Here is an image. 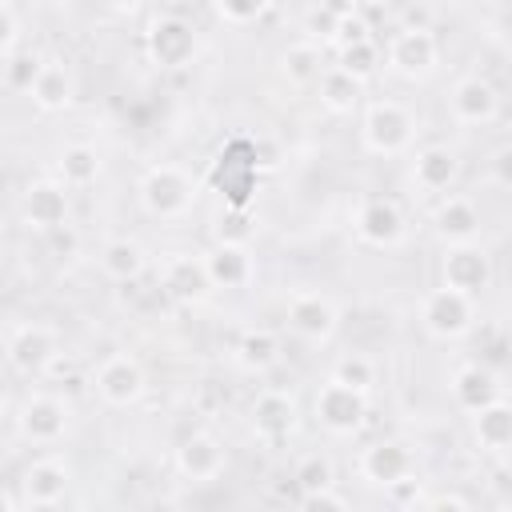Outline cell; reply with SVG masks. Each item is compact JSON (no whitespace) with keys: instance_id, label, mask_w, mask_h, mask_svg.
<instances>
[{"instance_id":"6da1fadb","label":"cell","mask_w":512,"mask_h":512,"mask_svg":"<svg viewBox=\"0 0 512 512\" xmlns=\"http://www.w3.org/2000/svg\"><path fill=\"white\" fill-rule=\"evenodd\" d=\"M416 112L400 100H372L360 116V144L372 156H408L416 148Z\"/></svg>"},{"instance_id":"7a4b0ae2","label":"cell","mask_w":512,"mask_h":512,"mask_svg":"<svg viewBox=\"0 0 512 512\" xmlns=\"http://www.w3.org/2000/svg\"><path fill=\"white\" fill-rule=\"evenodd\" d=\"M136 200H140L144 216H152V220H180V216H188V208L196 200V176L172 160L152 164V168H144V176L136 184Z\"/></svg>"},{"instance_id":"3957f363","label":"cell","mask_w":512,"mask_h":512,"mask_svg":"<svg viewBox=\"0 0 512 512\" xmlns=\"http://www.w3.org/2000/svg\"><path fill=\"white\" fill-rule=\"evenodd\" d=\"M476 300L480 296H468L460 288H448V284H436L420 296V328L440 340V344H452V340H464L472 328H476Z\"/></svg>"},{"instance_id":"277c9868","label":"cell","mask_w":512,"mask_h":512,"mask_svg":"<svg viewBox=\"0 0 512 512\" xmlns=\"http://www.w3.org/2000/svg\"><path fill=\"white\" fill-rule=\"evenodd\" d=\"M440 64V40L428 24H404L384 40V68L400 80H428Z\"/></svg>"},{"instance_id":"5b68a950","label":"cell","mask_w":512,"mask_h":512,"mask_svg":"<svg viewBox=\"0 0 512 512\" xmlns=\"http://www.w3.org/2000/svg\"><path fill=\"white\" fill-rule=\"evenodd\" d=\"M312 416L328 436H356L368 420V392L328 376L312 396Z\"/></svg>"},{"instance_id":"8992f818","label":"cell","mask_w":512,"mask_h":512,"mask_svg":"<svg viewBox=\"0 0 512 512\" xmlns=\"http://www.w3.org/2000/svg\"><path fill=\"white\" fill-rule=\"evenodd\" d=\"M284 320H288L292 336H300L304 344H316V348H324L340 332L336 300L328 292H316V288H296L284 304Z\"/></svg>"},{"instance_id":"52a82bcc","label":"cell","mask_w":512,"mask_h":512,"mask_svg":"<svg viewBox=\"0 0 512 512\" xmlns=\"http://www.w3.org/2000/svg\"><path fill=\"white\" fill-rule=\"evenodd\" d=\"M4 356L12 364V372L20 376H44L48 364L60 356V332L44 320H24L12 324L4 336Z\"/></svg>"},{"instance_id":"ba28073f","label":"cell","mask_w":512,"mask_h":512,"mask_svg":"<svg viewBox=\"0 0 512 512\" xmlns=\"http://www.w3.org/2000/svg\"><path fill=\"white\" fill-rule=\"evenodd\" d=\"M16 432L32 444V448H56L64 436H68V424H72V408L52 396V392H28L16 408Z\"/></svg>"},{"instance_id":"9c48e42d","label":"cell","mask_w":512,"mask_h":512,"mask_svg":"<svg viewBox=\"0 0 512 512\" xmlns=\"http://www.w3.org/2000/svg\"><path fill=\"white\" fill-rule=\"evenodd\" d=\"M256 144L236 136L228 140L220 152H216V172H212V184L224 192V200L232 208H248L252 204V192H256V180H260V164H256Z\"/></svg>"},{"instance_id":"30bf717a","label":"cell","mask_w":512,"mask_h":512,"mask_svg":"<svg viewBox=\"0 0 512 512\" xmlns=\"http://www.w3.org/2000/svg\"><path fill=\"white\" fill-rule=\"evenodd\" d=\"M196 44H200L196 28L176 12H164L144 28V56H148V64H156L164 72L188 68L196 56Z\"/></svg>"},{"instance_id":"8fae6325","label":"cell","mask_w":512,"mask_h":512,"mask_svg":"<svg viewBox=\"0 0 512 512\" xmlns=\"http://www.w3.org/2000/svg\"><path fill=\"white\" fill-rule=\"evenodd\" d=\"M92 392L108 404V408H132L144 400L148 392V376L140 368L136 356L128 352H108L96 368H92Z\"/></svg>"},{"instance_id":"7c38bea8","label":"cell","mask_w":512,"mask_h":512,"mask_svg":"<svg viewBox=\"0 0 512 512\" xmlns=\"http://www.w3.org/2000/svg\"><path fill=\"white\" fill-rule=\"evenodd\" d=\"M156 280H160V292L176 304H204L216 288L212 276H208L204 252H168V256H160Z\"/></svg>"},{"instance_id":"4fadbf2b","label":"cell","mask_w":512,"mask_h":512,"mask_svg":"<svg viewBox=\"0 0 512 512\" xmlns=\"http://www.w3.org/2000/svg\"><path fill=\"white\" fill-rule=\"evenodd\" d=\"M68 488H72V468L68 460L60 456H36L24 464L20 480H16V492H20V504L24 508H60L68 500Z\"/></svg>"},{"instance_id":"5bb4252c","label":"cell","mask_w":512,"mask_h":512,"mask_svg":"<svg viewBox=\"0 0 512 512\" xmlns=\"http://www.w3.org/2000/svg\"><path fill=\"white\" fill-rule=\"evenodd\" d=\"M68 196H72V188L60 184L56 176L28 180L24 192H20V220H24L32 232L48 236V232H56V228L68 224V212H72V200H68Z\"/></svg>"},{"instance_id":"9a60e30c","label":"cell","mask_w":512,"mask_h":512,"mask_svg":"<svg viewBox=\"0 0 512 512\" xmlns=\"http://www.w3.org/2000/svg\"><path fill=\"white\" fill-rule=\"evenodd\" d=\"M248 424L260 444H284L300 424V404L288 388H260L248 408Z\"/></svg>"},{"instance_id":"2e32d148","label":"cell","mask_w":512,"mask_h":512,"mask_svg":"<svg viewBox=\"0 0 512 512\" xmlns=\"http://www.w3.org/2000/svg\"><path fill=\"white\" fill-rule=\"evenodd\" d=\"M352 232L368 248H396L404 236V212L392 196H364L352 212Z\"/></svg>"},{"instance_id":"e0dca14e","label":"cell","mask_w":512,"mask_h":512,"mask_svg":"<svg viewBox=\"0 0 512 512\" xmlns=\"http://www.w3.org/2000/svg\"><path fill=\"white\" fill-rule=\"evenodd\" d=\"M440 284L460 288L468 296H480L492 284V256L480 248V240L468 244H444L440 256Z\"/></svg>"},{"instance_id":"ac0fdd59","label":"cell","mask_w":512,"mask_h":512,"mask_svg":"<svg viewBox=\"0 0 512 512\" xmlns=\"http://www.w3.org/2000/svg\"><path fill=\"white\" fill-rule=\"evenodd\" d=\"M224 468H228V448L220 444V436L196 428V432H188V436L176 444V472H180L184 480H192V484H212V480L224 476Z\"/></svg>"},{"instance_id":"d6986e66","label":"cell","mask_w":512,"mask_h":512,"mask_svg":"<svg viewBox=\"0 0 512 512\" xmlns=\"http://www.w3.org/2000/svg\"><path fill=\"white\" fill-rule=\"evenodd\" d=\"M448 116L464 128H484L500 116V92L484 76H460L448 92Z\"/></svg>"},{"instance_id":"ffe728a7","label":"cell","mask_w":512,"mask_h":512,"mask_svg":"<svg viewBox=\"0 0 512 512\" xmlns=\"http://www.w3.org/2000/svg\"><path fill=\"white\" fill-rule=\"evenodd\" d=\"M356 472H360L368 484L388 488V484L412 476V472H416V460H412V448H408L404 440H372V444L360 448Z\"/></svg>"},{"instance_id":"44dd1931","label":"cell","mask_w":512,"mask_h":512,"mask_svg":"<svg viewBox=\"0 0 512 512\" xmlns=\"http://www.w3.org/2000/svg\"><path fill=\"white\" fill-rule=\"evenodd\" d=\"M408 176H412V188H420L424 196H444L460 180V156L448 144H424L412 152Z\"/></svg>"},{"instance_id":"7402d4cb","label":"cell","mask_w":512,"mask_h":512,"mask_svg":"<svg viewBox=\"0 0 512 512\" xmlns=\"http://www.w3.org/2000/svg\"><path fill=\"white\" fill-rule=\"evenodd\" d=\"M480 208L472 196L460 192H444L432 208V232L440 236V244H468L480 240Z\"/></svg>"},{"instance_id":"603a6c76","label":"cell","mask_w":512,"mask_h":512,"mask_svg":"<svg viewBox=\"0 0 512 512\" xmlns=\"http://www.w3.org/2000/svg\"><path fill=\"white\" fill-rule=\"evenodd\" d=\"M204 264H208V276H212L216 288H248L252 276H256V260H252L248 244H224V240H216L204 252Z\"/></svg>"},{"instance_id":"cb8c5ba5","label":"cell","mask_w":512,"mask_h":512,"mask_svg":"<svg viewBox=\"0 0 512 512\" xmlns=\"http://www.w3.org/2000/svg\"><path fill=\"white\" fill-rule=\"evenodd\" d=\"M28 96H32V104L40 112H64V108H72V100H76V76H72V68L64 60H44V68L32 80V92Z\"/></svg>"},{"instance_id":"d4e9b609","label":"cell","mask_w":512,"mask_h":512,"mask_svg":"<svg viewBox=\"0 0 512 512\" xmlns=\"http://www.w3.org/2000/svg\"><path fill=\"white\" fill-rule=\"evenodd\" d=\"M100 272L112 280V284H136L144 272H148V252L140 240L132 236H116L100 248Z\"/></svg>"},{"instance_id":"484cf974","label":"cell","mask_w":512,"mask_h":512,"mask_svg":"<svg viewBox=\"0 0 512 512\" xmlns=\"http://www.w3.org/2000/svg\"><path fill=\"white\" fill-rule=\"evenodd\" d=\"M492 400H500V384H496V376H492V368H484V364H464V368H456V376H452V404L460 408V412H480L484 404H492Z\"/></svg>"},{"instance_id":"4316f807","label":"cell","mask_w":512,"mask_h":512,"mask_svg":"<svg viewBox=\"0 0 512 512\" xmlns=\"http://www.w3.org/2000/svg\"><path fill=\"white\" fill-rule=\"evenodd\" d=\"M472 440L480 452H508L512 448V404L500 396L472 412Z\"/></svg>"},{"instance_id":"83f0119b","label":"cell","mask_w":512,"mask_h":512,"mask_svg":"<svg viewBox=\"0 0 512 512\" xmlns=\"http://www.w3.org/2000/svg\"><path fill=\"white\" fill-rule=\"evenodd\" d=\"M100 172H104V160H100V152L92 144H80L76 140V144H64L60 156H56V180L68 184L72 192L92 188L100 180Z\"/></svg>"},{"instance_id":"f1b7e54d","label":"cell","mask_w":512,"mask_h":512,"mask_svg":"<svg viewBox=\"0 0 512 512\" xmlns=\"http://www.w3.org/2000/svg\"><path fill=\"white\" fill-rule=\"evenodd\" d=\"M280 336L272 328H244L240 340H236V364L248 372V376H264L280 364Z\"/></svg>"},{"instance_id":"f546056e","label":"cell","mask_w":512,"mask_h":512,"mask_svg":"<svg viewBox=\"0 0 512 512\" xmlns=\"http://www.w3.org/2000/svg\"><path fill=\"white\" fill-rule=\"evenodd\" d=\"M324 48L312 44V40H296L280 52V76L292 84V88H316V80L324 76Z\"/></svg>"},{"instance_id":"4dcf8cb0","label":"cell","mask_w":512,"mask_h":512,"mask_svg":"<svg viewBox=\"0 0 512 512\" xmlns=\"http://www.w3.org/2000/svg\"><path fill=\"white\" fill-rule=\"evenodd\" d=\"M360 96H364V84L356 76H348L344 68L328 64L324 76L316 80V100L320 108H328L332 116H344V112H356L360 108Z\"/></svg>"},{"instance_id":"1f68e13d","label":"cell","mask_w":512,"mask_h":512,"mask_svg":"<svg viewBox=\"0 0 512 512\" xmlns=\"http://www.w3.org/2000/svg\"><path fill=\"white\" fill-rule=\"evenodd\" d=\"M336 68H344L348 76H356L360 84H368L384 68V44L380 40H360V44L336 48Z\"/></svg>"},{"instance_id":"d6a6232c","label":"cell","mask_w":512,"mask_h":512,"mask_svg":"<svg viewBox=\"0 0 512 512\" xmlns=\"http://www.w3.org/2000/svg\"><path fill=\"white\" fill-rule=\"evenodd\" d=\"M340 20H344V8H340V4H312V8L304 12L300 32H304V40H312V44L324 48V44H336Z\"/></svg>"},{"instance_id":"836d02e7","label":"cell","mask_w":512,"mask_h":512,"mask_svg":"<svg viewBox=\"0 0 512 512\" xmlns=\"http://www.w3.org/2000/svg\"><path fill=\"white\" fill-rule=\"evenodd\" d=\"M292 480H296L300 496H308V492L332 488V484H336V468H332V460H328L324 452H308V456H300V460H296Z\"/></svg>"},{"instance_id":"e575fe53","label":"cell","mask_w":512,"mask_h":512,"mask_svg":"<svg viewBox=\"0 0 512 512\" xmlns=\"http://www.w3.org/2000/svg\"><path fill=\"white\" fill-rule=\"evenodd\" d=\"M4 88L8 92H32V80L40 76V68H44V56L40 52H32V48H20V52H12V56H4Z\"/></svg>"},{"instance_id":"d590c367","label":"cell","mask_w":512,"mask_h":512,"mask_svg":"<svg viewBox=\"0 0 512 512\" xmlns=\"http://www.w3.org/2000/svg\"><path fill=\"white\" fill-rule=\"evenodd\" d=\"M332 376H336V380H344V384H352V388H360V392H372V388H376L380 368H376V360H372V356H364V352H344V356H336Z\"/></svg>"},{"instance_id":"8d00e7d4","label":"cell","mask_w":512,"mask_h":512,"mask_svg":"<svg viewBox=\"0 0 512 512\" xmlns=\"http://www.w3.org/2000/svg\"><path fill=\"white\" fill-rule=\"evenodd\" d=\"M212 8H216V16L224 20V24H232V28H248V24H256L268 8H272V0H208Z\"/></svg>"},{"instance_id":"74e56055","label":"cell","mask_w":512,"mask_h":512,"mask_svg":"<svg viewBox=\"0 0 512 512\" xmlns=\"http://www.w3.org/2000/svg\"><path fill=\"white\" fill-rule=\"evenodd\" d=\"M252 208H224L220 216H216V240H224V244H248L252 240Z\"/></svg>"},{"instance_id":"f35d334b","label":"cell","mask_w":512,"mask_h":512,"mask_svg":"<svg viewBox=\"0 0 512 512\" xmlns=\"http://www.w3.org/2000/svg\"><path fill=\"white\" fill-rule=\"evenodd\" d=\"M384 500L388 504H396V508H424V488H420V476L412 472V476H404V480H396V484H388L384 488Z\"/></svg>"},{"instance_id":"ab89813d","label":"cell","mask_w":512,"mask_h":512,"mask_svg":"<svg viewBox=\"0 0 512 512\" xmlns=\"http://www.w3.org/2000/svg\"><path fill=\"white\" fill-rule=\"evenodd\" d=\"M20 36H24L20 12H16V4H12V0H4V4H0V52H4V56L20 52Z\"/></svg>"},{"instance_id":"60d3db41","label":"cell","mask_w":512,"mask_h":512,"mask_svg":"<svg viewBox=\"0 0 512 512\" xmlns=\"http://www.w3.org/2000/svg\"><path fill=\"white\" fill-rule=\"evenodd\" d=\"M360 40H376V32H372V24H368L360 12L344 8V20H340V36H336V48H348V44H360Z\"/></svg>"},{"instance_id":"b9f144b4","label":"cell","mask_w":512,"mask_h":512,"mask_svg":"<svg viewBox=\"0 0 512 512\" xmlns=\"http://www.w3.org/2000/svg\"><path fill=\"white\" fill-rule=\"evenodd\" d=\"M300 504H304V508H348V496L336 492V484H332V488H320V492L300 496Z\"/></svg>"},{"instance_id":"7bdbcfd3","label":"cell","mask_w":512,"mask_h":512,"mask_svg":"<svg viewBox=\"0 0 512 512\" xmlns=\"http://www.w3.org/2000/svg\"><path fill=\"white\" fill-rule=\"evenodd\" d=\"M492 180L500 188H512V144H504V148L492 152Z\"/></svg>"},{"instance_id":"ee69618b","label":"cell","mask_w":512,"mask_h":512,"mask_svg":"<svg viewBox=\"0 0 512 512\" xmlns=\"http://www.w3.org/2000/svg\"><path fill=\"white\" fill-rule=\"evenodd\" d=\"M424 508H468V496H456V492H440V496H428Z\"/></svg>"},{"instance_id":"f6af8a7d","label":"cell","mask_w":512,"mask_h":512,"mask_svg":"<svg viewBox=\"0 0 512 512\" xmlns=\"http://www.w3.org/2000/svg\"><path fill=\"white\" fill-rule=\"evenodd\" d=\"M112 8H136V4H144V0H108Z\"/></svg>"}]
</instances>
